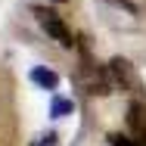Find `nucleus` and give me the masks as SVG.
I'll list each match as a JSON object with an SVG mask.
<instances>
[{
    "label": "nucleus",
    "instance_id": "obj_2",
    "mask_svg": "<svg viewBox=\"0 0 146 146\" xmlns=\"http://www.w3.org/2000/svg\"><path fill=\"white\" fill-rule=\"evenodd\" d=\"M106 72H109V78H112V87H124V90H134V87H137L134 68H131L124 59H112V62H106Z\"/></svg>",
    "mask_w": 146,
    "mask_h": 146
},
{
    "label": "nucleus",
    "instance_id": "obj_6",
    "mask_svg": "<svg viewBox=\"0 0 146 146\" xmlns=\"http://www.w3.org/2000/svg\"><path fill=\"white\" fill-rule=\"evenodd\" d=\"M109 143L112 146H143V143H137L134 137H124V134H109Z\"/></svg>",
    "mask_w": 146,
    "mask_h": 146
},
{
    "label": "nucleus",
    "instance_id": "obj_1",
    "mask_svg": "<svg viewBox=\"0 0 146 146\" xmlns=\"http://www.w3.org/2000/svg\"><path fill=\"white\" fill-rule=\"evenodd\" d=\"M34 16H37V22H40V28L50 34V40H56L59 47H72L75 44V34H72V28L59 19L53 9H47V6H37L34 9Z\"/></svg>",
    "mask_w": 146,
    "mask_h": 146
},
{
    "label": "nucleus",
    "instance_id": "obj_4",
    "mask_svg": "<svg viewBox=\"0 0 146 146\" xmlns=\"http://www.w3.org/2000/svg\"><path fill=\"white\" fill-rule=\"evenodd\" d=\"M31 81H34L37 87H44V90H56L59 87V75L50 72V68H44V65H34V68H31Z\"/></svg>",
    "mask_w": 146,
    "mask_h": 146
},
{
    "label": "nucleus",
    "instance_id": "obj_7",
    "mask_svg": "<svg viewBox=\"0 0 146 146\" xmlns=\"http://www.w3.org/2000/svg\"><path fill=\"white\" fill-rule=\"evenodd\" d=\"M109 3H115V6H121V9H127V13H137V6H134L131 0H109Z\"/></svg>",
    "mask_w": 146,
    "mask_h": 146
},
{
    "label": "nucleus",
    "instance_id": "obj_5",
    "mask_svg": "<svg viewBox=\"0 0 146 146\" xmlns=\"http://www.w3.org/2000/svg\"><path fill=\"white\" fill-rule=\"evenodd\" d=\"M50 112H53V118H65V115H72V112H75V103H72L68 96H53Z\"/></svg>",
    "mask_w": 146,
    "mask_h": 146
},
{
    "label": "nucleus",
    "instance_id": "obj_3",
    "mask_svg": "<svg viewBox=\"0 0 146 146\" xmlns=\"http://www.w3.org/2000/svg\"><path fill=\"white\" fill-rule=\"evenodd\" d=\"M127 127H131L134 140L146 146V109H143V106H137V103H134V106L127 109Z\"/></svg>",
    "mask_w": 146,
    "mask_h": 146
}]
</instances>
